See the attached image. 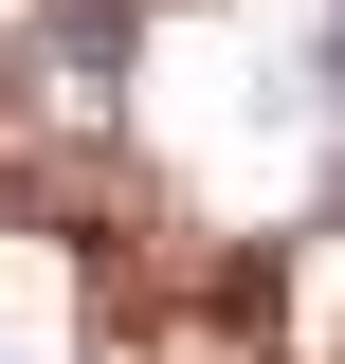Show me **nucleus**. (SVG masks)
<instances>
[{
    "mask_svg": "<svg viewBox=\"0 0 345 364\" xmlns=\"http://www.w3.org/2000/svg\"><path fill=\"white\" fill-rule=\"evenodd\" d=\"M309 109H327V128H345V0H327V18H309Z\"/></svg>",
    "mask_w": 345,
    "mask_h": 364,
    "instance_id": "obj_1",
    "label": "nucleus"
}]
</instances>
